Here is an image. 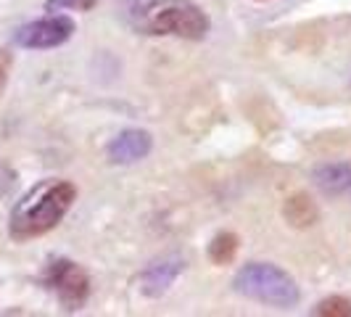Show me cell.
Listing matches in <instances>:
<instances>
[{"instance_id":"12","label":"cell","mask_w":351,"mask_h":317,"mask_svg":"<svg viewBox=\"0 0 351 317\" xmlns=\"http://www.w3.org/2000/svg\"><path fill=\"white\" fill-rule=\"evenodd\" d=\"M101 0H45V11L56 14V11H93Z\"/></svg>"},{"instance_id":"4","label":"cell","mask_w":351,"mask_h":317,"mask_svg":"<svg viewBox=\"0 0 351 317\" xmlns=\"http://www.w3.org/2000/svg\"><path fill=\"white\" fill-rule=\"evenodd\" d=\"M43 285L56 294V299L61 301L66 312L82 309L90 296V275L66 257H56L48 262L43 272Z\"/></svg>"},{"instance_id":"7","label":"cell","mask_w":351,"mask_h":317,"mask_svg":"<svg viewBox=\"0 0 351 317\" xmlns=\"http://www.w3.org/2000/svg\"><path fill=\"white\" fill-rule=\"evenodd\" d=\"M315 185L325 196H341L351 188V164L346 161H325L315 167Z\"/></svg>"},{"instance_id":"14","label":"cell","mask_w":351,"mask_h":317,"mask_svg":"<svg viewBox=\"0 0 351 317\" xmlns=\"http://www.w3.org/2000/svg\"><path fill=\"white\" fill-rule=\"evenodd\" d=\"M349 191H351V188H349Z\"/></svg>"},{"instance_id":"5","label":"cell","mask_w":351,"mask_h":317,"mask_svg":"<svg viewBox=\"0 0 351 317\" xmlns=\"http://www.w3.org/2000/svg\"><path fill=\"white\" fill-rule=\"evenodd\" d=\"M74 32H77L74 19L64 16V14H48V16L35 19V21L19 27L14 43L19 48H27V51H51V48L69 43Z\"/></svg>"},{"instance_id":"8","label":"cell","mask_w":351,"mask_h":317,"mask_svg":"<svg viewBox=\"0 0 351 317\" xmlns=\"http://www.w3.org/2000/svg\"><path fill=\"white\" fill-rule=\"evenodd\" d=\"M180 272H182V262L180 259H164V262L151 264L143 272V291L148 296H158V294H164L177 281Z\"/></svg>"},{"instance_id":"1","label":"cell","mask_w":351,"mask_h":317,"mask_svg":"<svg viewBox=\"0 0 351 317\" xmlns=\"http://www.w3.org/2000/svg\"><path fill=\"white\" fill-rule=\"evenodd\" d=\"M124 24L138 35L204 40L211 30L209 14L193 0H117Z\"/></svg>"},{"instance_id":"2","label":"cell","mask_w":351,"mask_h":317,"mask_svg":"<svg viewBox=\"0 0 351 317\" xmlns=\"http://www.w3.org/2000/svg\"><path fill=\"white\" fill-rule=\"evenodd\" d=\"M77 201V185L69 180L48 177L35 183L27 193L14 204L8 214V235L16 244H27L32 238L48 235L61 225Z\"/></svg>"},{"instance_id":"6","label":"cell","mask_w":351,"mask_h":317,"mask_svg":"<svg viewBox=\"0 0 351 317\" xmlns=\"http://www.w3.org/2000/svg\"><path fill=\"white\" fill-rule=\"evenodd\" d=\"M154 148V138L151 132L138 130V127H130L122 130L119 135H114L108 145H106V156L111 164H135L151 154Z\"/></svg>"},{"instance_id":"11","label":"cell","mask_w":351,"mask_h":317,"mask_svg":"<svg viewBox=\"0 0 351 317\" xmlns=\"http://www.w3.org/2000/svg\"><path fill=\"white\" fill-rule=\"evenodd\" d=\"M315 315L322 317H351V301L343 296H328L315 307Z\"/></svg>"},{"instance_id":"3","label":"cell","mask_w":351,"mask_h":317,"mask_svg":"<svg viewBox=\"0 0 351 317\" xmlns=\"http://www.w3.org/2000/svg\"><path fill=\"white\" fill-rule=\"evenodd\" d=\"M232 291L275 309H291L301 299L296 281L282 267L269 262H248L241 267L232 278Z\"/></svg>"},{"instance_id":"10","label":"cell","mask_w":351,"mask_h":317,"mask_svg":"<svg viewBox=\"0 0 351 317\" xmlns=\"http://www.w3.org/2000/svg\"><path fill=\"white\" fill-rule=\"evenodd\" d=\"M238 254V235L235 233H217L209 244V259L214 264H230Z\"/></svg>"},{"instance_id":"13","label":"cell","mask_w":351,"mask_h":317,"mask_svg":"<svg viewBox=\"0 0 351 317\" xmlns=\"http://www.w3.org/2000/svg\"><path fill=\"white\" fill-rule=\"evenodd\" d=\"M11 69H14V53L0 48V93L8 85V77H11Z\"/></svg>"},{"instance_id":"9","label":"cell","mask_w":351,"mask_h":317,"mask_svg":"<svg viewBox=\"0 0 351 317\" xmlns=\"http://www.w3.org/2000/svg\"><path fill=\"white\" fill-rule=\"evenodd\" d=\"M282 217H285L293 228H309V225L317 222L319 211H317L315 201L306 193H293L285 201V207H282Z\"/></svg>"}]
</instances>
